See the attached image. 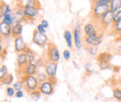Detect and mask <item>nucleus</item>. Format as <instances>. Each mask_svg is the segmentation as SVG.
Returning <instances> with one entry per match:
<instances>
[{
  "instance_id": "obj_40",
  "label": "nucleus",
  "mask_w": 121,
  "mask_h": 102,
  "mask_svg": "<svg viewBox=\"0 0 121 102\" xmlns=\"http://www.w3.org/2000/svg\"><path fill=\"white\" fill-rule=\"evenodd\" d=\"M15 96L17 98H22V97H23V92H22V91H17Z\"/></svg>"
},
{
  "instance_id": "obj_15",
  "label": "nucleus",
  "mask_w": 121,
  "mask_h": 102,
  "mask_svg": "<svg viewBox=\"0 0 121 102\" xmlns=\"http://www.w3.org/2000/svg\"><path fill=\"white\" fill-rule=\"evenodd\" d=\"M22 25L20 22H17L15 24H13V26L11 27V35L14 37H19L22 36Z\"/></svg>"
},
{
  "instance_id": "obj_10",
  "label": "nucleus",
  "mask_w": 121,
  "mask_h": 102,
  "mask_svg": "<svg viewBox=\"0 0 121 102\" xmlns=\"http://www.w3.org/2000/svg\"><path fill=\"white\" fill-rule=\"evenodd\" d=\"M85 42L88 45L91 46H97L102 43V36H99L98 34L90 35L85 37Z\"/></svg>"
},
{
  "instance_id": "obj_31",
  "label": "nucleus",
  "mask_w": 121,
  "mask_h": 102,
  "mask_svg": "<svg viewBox=\"0 0 121 102\" xmlns=\"http://www.w3.org/2000/svg\"><path fill=\"white\" fill-rule=\"evenodd\" d=\"M99 66H100L101 70H106L110 67V63L104 62V61H99Z\"/></svg>"
},
{
  "instance_id": "obj_17",
  "label": "nucleus",
  "mask_w": 121,
  "mask_h": 102,
  "mask_svg": "<svg viewBox=\"0 0 121 102\" xmlns=\"http://www.w3.org/2000/svg\"><path fill=\"white\" fill-rule=\"evenodd\" d=\"M74 39H75V44L77 49H80L82 44H81V35H80V31L75 29L74 31Z\"/></svg>"
},
{
  "instance_id": "obj_29",
  "label": "nucleus",
  "mask_w": 121,
  "mask_h": 102,
  "mask_svg": "<svg viewBox=\"0 0 121 102\" xmlns=\"http://www.w3.org/2000/svg\"><path fill=\"white\" fill-rule=\"evenodd\" d=\"M23 87V83L22 81H19V82H16L15 84L13 85V88L15 89V91H22V88Z\"/></svg>"
},
{
  "instance_id": "obj_23",
  "label": "nucleus",
  "mask_w": 121,
  "mask_h": 102,
  "mask_svg": "<svg viewBox=\"0 0 121 102\" xmlns=\"http://www.w3.org/2000/svg\"><path fill=\"white\" fill-rule=\"evenodd\" d=\"M24 53L27 55L28 59H29V62H34V61H35V53L32 49L27 48V50H26Z\"/></svg>"
},
{
  "instance_id": "obj_25",
  "label": "nucleus",
  "mask_w": 121,
  "mask_h": 102,
  "mask_svg": "<svg viewBox=\"0 0 121 102\" xmlns=\"http://www.w3.org/2000/svg\"><path fill=\"white\" fill-rule=\"evenodd\" d=\"M86 49H87V51L91 54V56H96V55L98 54V48H97L96 46H91V45H88V46L86 47Z\"/></svg>"
},
{
  "instance_id": "obj_13",
  "label": "nucleus",
  "mask_w": 121,
  "mask_h": 102,
  "mask_svg": "<svg viewBox=\"0 0 121 102\" xmlns=\"http://www.w3.org/2000/svg\"><path fill=\"white\" fill-rule=\"evenodd\" d=\"M0 34L2 36H9L11 35V25L5 23V22H0Z\"/></svg>"
},
{
  "instance_id": "obj_28",
  "label": "nucleus",
  "mask_w": 121,
  "mask_h": 102,
  "mask_svg": "<svg viewBox=\"0 0 121 102\" xmlns=\"http://www.w3.org/2000/svg\"><path fill=\"white\" fill-rule=\"evenodd\" d=\"M8 74V68L6 66H2L0 68V81Z\"/></svg>"
},
{
  "instance_id": "obj_22",
  "label": "nucleus",
  "mask_w": 121,
  "mask_h": 102,
  "mask_svg": "<svg viewBox=\"0 0 121 102\" xmlns=\"http://www.w3.org/2000/svg\"><path fill=\"white\" fill-rule=\"evenodd\" d=\"M12 81H13V76H12V74H9V73H8V74L1 80V82H2L3 85H10V84L12 83Z\"/></svg>"
},
{
  "instance_id": "obj_38",
  "label": "nucleus",
  "mask_w": 121,
  "mask_h": 102,
  "mask_svg": "<svg viewBox=\"0 0 121 102\" xmlns=\"http://www.w3.org/2000/svg\"><path fill=\"white\" fill-rule=\"evenodd\" d=\"M5 6L4 4H0V18L4 17V13H5Z\"/></svg>"
},
{
  "instance_id": "obj_39",
  "label": "nucleus",
  "mask_w": 121,
  "mask_h": 102,
  "mask_svg": "<svg viewBox=\"0 0 121 102\" xmlns=\"http://www.w3.org/2000/svg\"><path fill=\"white\" fill-rule=\"evenodd\" d=\"M41 25L44 27V28H48V20H43L42 21H41Z\"/></svg>"
},
{
  "instance_id": "obj_19",
  "label": "nucleus",
  "mask_w": 121,
  "mask_h": 102,
  "mask_svg": "<svg viewBox=\"0 0 121 102\" xmlns=\"http://www.w3.org/2000/svg\"><path fill=\"white\" fill-rule=\"evenodd\" d=\"M111 59H112V54L109 52H103L102 54H100V56L98 58L99 61H104V62H108V63H110Z\"/></svg>"
},
{
  "instance_id": "obj_33",
  "label": "nucleus",
  "mask_w": 121,
  "mask_h": 102,
  "mask_svg": "<svg viewBox=\"0 0 121 102\" xmlns=\"http://www.w3.org/2000/svg\"><path fill=\"white\" fill-rule=\"evenodd\" d=\"M119 20H121V9L114 14V23L117 22V21H118Z\"/></svg>"
},
{
  "instance_id": "obj_24",
  "label": "nucleus",
  "mask_w": 121,
  "mask_h": 102,
  "mask_svg": "<svg viewBox=\"0 0 121 102\" xmlns=\"http://www.w3.org/2000/svg\"><path fill=\"white\" fill-rule=\"evenodd\" d=\"M3 22L5 23H8L9 25H12L13 22H14V17L12 15H6L3 17Z\"/></svg>"
},
{
  "instance_id": "obj_26",
  "label": "nucleus",
  "mask_w": 121,
  "mask_h": 102,
  "mask_svg": "<svg viewBox=\"0 0 121 102\" xmlns=\"http://www.w3.org/2000/svg\"><path fill=\"white\" fill-rule=\"evenodd\" d=\"M113 30H114V32L121 34V20L113 24Z\"/></svg>"
},
{
  "instance_id": "obj_44",
  "label": "nucleus",
  "mask_w": 121,
  "mask_h": 102,
  "mask_svg": "<svg viewBox=\"0 0 121 102\" xmlns=\"http://www.w3.org/2000/svg\"><path fill=\"white\" fill-rule=\"evenodd\" d=\"M9 102H11V101H9Z\"/></svg>"
},
{
  "instance_id": "obj_18",
  "label": "nucleus",
  "mask_w": 121,
  "mask_h": 102,
  "mask_svg": "<svg viewBox=\"0 0 121 102\" xmlns=\"http://www.w3.org/2000/svg\"><path fill=\"white\" fill-rule=\"evenodd\" d=\"M63 37L66 41V44L68 45V47H72L73 46V40H72V33L69 30L64 31L63 33Z\"/></svg>"
},
{
  "instance_id": "obj_2",
  "label": "nucleus",
  "mask_w": 121,
  "mask_h": 102,
  "mask_svg": "<svg viewBox=\"0 0 121 102\" xmlns=\"http://www.w3.org/2000/svg\"><path fill=\"white\" fill-rule=\"evenodd\" d=\"M48 58L50 62H54L57 63L60 58V52L59 49L57 48V46L53 44L48 45Z\"/></svg>"
},
{
  "instance_id": "obj_7",
  "label": "nucleus",
  "mask_w": 121,
  "mask_h": 102,
  "mask_svg": "<svg viewBox=\"0 0 121 102\" xmlns=\"http://www.w3.org/2000/svg\"><path fill=\"white\" fill-rule=\"evenodd\" d=\"M38 14V9L36 7H26L22 8V15L23 17L34 20Z\"/></svg>"
},
{
  "instance_id": "obj_5",
  "label": "nucleus",
  "mask_w": 121,
  "mask_h": 102,
  "mask_svg": "<svg viewBox=\"0 0 121 102\" xmlns=\"http://www.w3.org/2000/svg\"><path fill=\"white\" fill-rule=\"evenodd\" d=\"M57 68H58V65L57 63H54V62H47L45 65V73L48 75V79H51V80H55V76H56V73H57Z\"/></svg>"
},
{
  "instance_id": "obj_6",
  "label": "nucleus",
  "mask_w": 121,
  "mask_h": 102,
  "mask_svg": "<svg viewBox=\"0 0 121 102\" xmlns=\"http://www.w3.org/2000/svg\"><path fill=\"white\" fill-rule=\"evenodd\" d=\"M110 10L109 5H104V6H95L93 8V15L97 19H102L103 16L105 14L106 12Z\"/></svg>"
},
{
  "instance_id": "obj_8",
  "label": "nucleus",
  "mask_w": 121,
  "mask_h": 102,
  "mask_svg": "<svg viewBox=\"0 0 121 102\" xmlns=\"http://www.w3.org/2000/svg\"><path fill=\"white\" fill-rule=\"evenodd\" d=\"M27 45L25 43V41L23 40V38L22 36L16 37L15 38V50L16 52L20 53H24L27 50Z\"/></svg>"
},
{
  "instance_id": "obj_20",
  "label": "nucleus",
  "mask_w": 121,
  "mask_h": 102,
  "mask_svg": "<svg viewBox=\"0 0 121 102\" xmlns=\"http://www.w3.org/2000/svg\"><path fill=\"white\" fill-rule=\"evenodd\" d=\"M36 78H37V80H38V82L40 84H42V83H44V82L48 80V75L46 74V73H43V72H37V73H36Z\"/></svg>"
},
{
  "instance_id": "obj_14",
  "label": "nucleus",
  "mask_w": 121,
  "mask_h": 102,
  "mask_svg": "<svg viewBox=\"0 0 121 102\" xmlns=\"http://www.w3.org/2000/svg\"><path fill=\"white\" fill-rule=\"evenodd\" d=\"M84 33H85L86 36L98 34L96 26H95L93 23H87V24L84 26Z\"/></svg>"
},
{
  "instance_id": "obj_32",
  "label": "nucleus",
  "mask_w": 121,
  "mask_h": 102,
  "mask_svg": "<svg viewBox=\"0 0 121 102\" xmlns=\"http://www.w3.org/2000/svg\"><path fill=\"white\" fill-rule=\"evenodd\" d=\"M15 94H16L15 89L13 87L9 86V87L7 88V95H8L9 97H13V96H15Z\"/></svg>"
},
{
  "instance_id": "obj_34",
  "label": "nucleus",
  "mask_w": 121,
  "mask_h": 102,
  "mask_svg": "<svg viewBox=\"0 0 121 102\" xmlns=\"http://www.w3.org/2000/svg\"><path fill=\"white\" fill-rule=\"evenodd\" d=\"M62 56H63V58H64L65 60H69L70 58H71V53H70L69 50L65 49V50L63 51V53H62Z\"/></svg>"
},
{
  "instance_id": "obj_27",
  "label": "nucleus",
  "mask_w": 121,
  "mask_h": 102,
  "mask_svg": "<svg viewBox=\"0 0 121 102\" xmlns=\"http://www.w3.org/2000/svg\"><path fill=\"white\" fill-rule=\"evenodd\" d=\"M113 96H114V98H115L116 99L121 101V89H119V88L114 89V90H113Z\"/></svg>"
},
{
  "instance_id": "obj_30",
  "label": "nucleus",
  "mask_w": 121,
  "mask_h": 102,
  "mask_svg": "<svg viewBox=\"0 0 121 102\" xmlns=\"http://www.w3.org/2000/svg\"><path fill=\"white\" fill-rule=\"evenodd\" d=\"M110 0H98L95 1L94 4L95 6H104V5H110Z\"/></svg>"
},
{
  "instance_id": "obj_1",
  "label": "nucleus",
  "mask_w": 121,
  "mask_h": 102,
  "mask_svg": "<svg viewBox=\"0 0 121 102\" xmlns=\"http://www.w3.org/2000/svg\"><path fill=\"white\" fill-rule=\"evenodd\" d=\"M22 83L24 84V86L25 89L28 91V92H35V91H37L39 86H40V83L38 82L36 76L35 75H32V76H24L23 78V81Z\"/></svg>"
},
{
  "instance_id": "obj_21",
  "label": "nucleus",
  "mask_w": 121,
  "mask_h": 102,
  "mask_svg": "<svg viewBox=\"0 0 121 102\" xmlns=\"http://www.w3.org/2000/svg\"><path fill=\"white\" fill-rule=\"evenodd\" d=\"M37 4L36 1H34V0H26V1H21L20 2V5L22 6L23 8H26V7H35Z\"/></svg>"
},
{
  "instance_id": "obj_3",
  "label": "nucleus",
  "mask_w": 121,
  "mask_h": 102,
  "mask_svg": "<svg viewBox=\"0 0 121 102\" xmlns=\"http://www.w3.org/2000/svg\"><path fill=\"white\" fill-rule=\"evenodd\" d=\"M55 83V80H51V79H48V81H46L44 83L40 84L39 88H38V91L46 96H49L52 94L53 92V85Z\"/></svg>"
},
{
  "instance_id": "obj_36",
  "label": "nucleus",
  "mask_w": 121,
  "mask_h": 102,
  "mask_svg": "<svg viewBox=\"0 0 121 102\" xmlns=\"http://www.w3.org/2000/svg\"><path fill=\"white\" fill-rule=\"evenodd\" d=\"M40 92L37 90V91H35V92H32L31 93V96L34 98V99H35V100H37L39 98H40Z\"/></svg>"
},
{
  "instance_id": "obj_43",
  "label": "nucleus",
  "mask_w": 121,
  "mask_h": 102,
  "mask_svg": "<svg viewBox=\"0 0 121 102\" xmlns=\"http://www.w3.org/2000/svg\"><path fill=\"white\" fill-rule=\"evenodd\" d=\"M1 52H2V45H1V43H0V54H1Z\"/></svg>"
},
{
  "instance_id": "obj_41",
  "label": "nucleus",
  "mask_w": 121,
  "mask_h": 102,
  "mask_svg": "<svg viewBox=\"0 0 121 102\" xmlns=\"http://www.w3.org/2000/svg\"><path fill=\"white\" fill-rule=\"evenodd\" d=\"M117 50H118V52H119V53H121V45L117 47Z\"/></svg>"
},
{
  "instance_id": "obj_35",
  "label": "nucleus",
  "mask_w": 121,
  "mask_h": 102,
  "mask_svg": "<svg viewBox=\"0 0 121 102\" xmlns=\"http://www.w3.org/2000/svg\"><path fill=\"white\" fill-rule=\"evenodd\" d=\"M46 63H47V62H45V60H44L43 58H38V59L36 60V62H35L37 68H38V67H41V66H45Z\"/></svg>"
},
{
  "instance_id": "obj_9",
  "label": "nucleus",
  "mask_w": 121,
  "mask_h": 102,
  "mask_svg": "<svg viewBox=\"0 0 121 102\" xmlns=\"http://www.w3.org/2000/svg\"><path fill=\"white\" fill-rule=\"evenodd\" d=\"M114 12H112L111 10H108L105 14L103 16V18L101 19V23L104 26L108 27L114 24Z\"/></svg>"
},
{
  "instance_id": "obj_42",
  "label": "nucleus",
  "mask_w": 121,
  "mask_h": 102,
  "mask_svg": "<svg viewBox=\"0 0 121 102\" xmlns=\"http://www.w3.org/2000/svg\"><path fill=\"white\" fill-rule=\"evenodd\" d=\"M117 41H119V42L121 43V34L119 35V36H118V38H117Z\"/></svg>"
},
{
  "instance_id": "obj_16",
  "label": "nucleus",
  "mask_w": 121,
  "mask_h": 102,
  "mask_svg": "<svg viewBox=\"0 0 121 102\" xmlns=\"http://www.w3.org/2000/svg\"><path fill=\"white\" fill-rule=\"evenodd\" d=\"M110 10L114 13L117 12L121 9V0H111L110 2Z\"/></svg>"
},
{
  "instance_id": "obj_11",
  "label": "nucleus",
  "mask_w": 121,
  "mask_h": 102,
  "mask_svg": "<svg viewBox=\"0 0 121 102\" xmlns=\"http://www.w3.org/2000/svg\"><path fill=\"white\" fill-rule=\"evenodd\" d=\"M29 59H28V57L25 53H20L17 57V64L19 66L20 69H25L27 67V65L29 64Z\"/></svg>"
},
{
  "instance_id": "obj_4",
  "label": "nucleus",
  "mask_w": 121,
  "mask_h": 102,
  "mask_svg": "<svg viewBox=\"0 0 121 102\" xmlns=\"http://www.w3.org/2000/svg\"><path fill=\"white\" fill-rule=\"evenodd\" d=\"M33 42L41 47H44L46 45L48 44V36L45 33H41L35 30L34 32V34H33Z\"/></svg>"
},
{
  "instance_id": "obj_37",
  "label": "nucleus",
  "mask_w": 121,
  "mask_h": 102,
  "mask_svg": "<svg viewBox=\"0 0 121 102\" xmlns=\"http://www.w3.org/2000/svg\"><path fill=\"white\" fill-rule=\"evenodd\" d=\"M36 31H38V32H39V33H46V29L42 26V25H41V23L37 25V27H36Z\"/></svg>"
},
{
  "instance_id": "obj_12",
  "label": "nucleus",
  "mask_w": 121,
  "mask_h": 102,
  "mask_svg": "<svg viewBox=\"0 0 121 102\" xmlns=\"http://www.w3.org/2000/svg\"><path fill=\"white\" fill-rule=\"evenodd\" d=\"M24 74L25 76H32L37 73V66L35 64V62H30L27 67L24 69Z\"/></svg>"
}]
</instances>
